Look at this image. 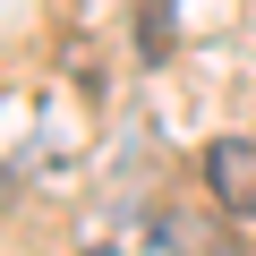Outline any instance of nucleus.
<instances>
[{"label":"nucleus","mask_w":256,"mask_h":256,"mask_svg":"<svg viewBox=\"0 0 256 256\" xmlns=\"http://www.w3.org/2000/svg\"><path fill=\"white\" fill-rule=\"evenodd\" d=\"M137 52H146V60L171 52V0H146V9H137Z\"/></svg>","instance_id":"2"},{"label":"nucleus","mask_w":256,"mask_h":256,"mask_svg":"<svg viewBox=\"0 0 256 256\" xmlns=\"http://www.w3.org/2000/svg\"><path fill=\"white\" fill-rule=\"evenodd\" d=\"M205 180H214L222 214L256 222V137H214L205 146Z\"/></svg>","instance_id":"1"}]
</instances>
